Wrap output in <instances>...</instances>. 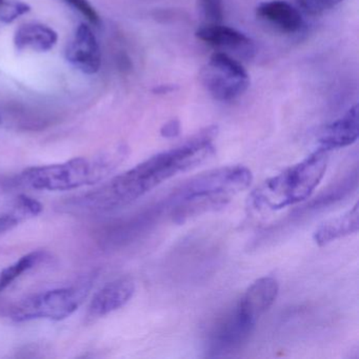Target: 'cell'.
Wrapping results in <instances>:
<instances>
[{
  "instance_id": "21",
  "label": "cell",
  "mask_w": 359,
  "mask_h": 359,
  "mask_svg": "<svg viewBox=\"0 0 359 359\" xmlns=\"http://www.w3.org/2000/svg\"><path fill=\"white\" fill-rule=\"evenodd\" d=\"M344 0H298L300 7L306 13L317 15L323 13L327 10L333 9L336 6L339 5Z\"/></svg>"
},
{
  "instance_id": "26",
  "label": "cell",
  "mask_w": 359,
  "mask_h": 359,
  "mask_svg": "<svg viewBox=\"0 0 359 359\" xmlns=\"http://www.w3.org/2000/svg\"><path fill=\"white\" fill-rule=\"evenodd\" d=\"M5 3V0H0V6L3 5Z\"/></svg>"
},
{
  "instance_id": "23",
  "label": "cell",
  "mask_w": 359,
  "mask_h": 359,
  "mask_svg": "<svg viewBox=\"0 0 359 359\" xmlns=\"http://www.w3.org/2000/svg\"><path fill=\"white\" fill-rule=\"evenodd\" d=\"M25 219L26 218L24 217V215L13 205L11 211L6 212L0 215V234L15 228Z\"/></svg>"
},
{
  "instance_id": "17",
  "label": "cell",
  "mask_w": 359,
  "mask_h": 359,
  "mask_svg": "<svg viewBox=\"0 0 359 359\" xmlns=\"http://www.w3.org/2000/svg\"><path fill=\"white\" fill-rule=\"evenodd\" d=\"M357 182H358V177H357V171H355L344 182H340L339 184H336L332 190L325 191V193L308 203L306 207H304L302 212L323 209V208L332 205L335 201H341L348 193L352 192L353 189L357 188Z\"/></svg>"
},
{
  "instance_id": "25",
  "label": "cell",
  "mask_w": 359,
  "mask_h": 359,
  "mask_svg": "<svg viewBox=\"0 0 359 359\" xmlns=\"http://www.w3.org/2000/svg\"><path fill=\"white\" fill-rule=\"evenodd\" d=\"M173 89L174 88L171 87V86H159V87L156 88L154 91L156 92V93L165 94L169 93V92H171Z\"/></svg>"
},
{
  "instance_id": "16",
  "label": "cell",
  "mask_w": 359,
  "mask_h": 359,
  "mask_svg": "<svg viewBox=\"0 0 359 359\" xmlns=\"http://www.w3.org/2000/svg\"><path fill=\"white\" fill-rule=\"evenodd\" d=\"M48 254L45 251H33L20 257L11 266L4 269L0 273V292L5 291L16 279L22 274L32 270L35 266L47 259Z\"/></svg>"
},
{
  "instance_id": "5",
  "label": "cell",
  "mask_w": 359,
  "mask_h": 359,
  "mask_svg": "<svg viewBox=\"0 0 359 359\" xmlns=\"http://www.w3.org/2000/svg\"><path fill=\"white\" fill-rule=\"evenodd\" d=\"M92 287V279L83 278L71 287L50 290L29 296L12 308L10 318L15 323L49 319L60 321L79 310Z\"/></svg>"
},
{
  "instance_id": "18",
  "label": "cell",
  "mask_w": 359,
  "mask_h": 359,
  "mask_svg": "<svg viewBox=\"0 0 359 359\" xmlns=\"http://www.w3.org/2000/svg\"><path fill=\"white\" fill-rule=\"evenodd\" d=\"M31 7L28 4L18 0L4 3L0 6V22H3L4 24H11L20 16L29 13Z\"/></svg>"
},
{
  "instance_id": "3",
  "label": "cell",
  "mask_w": 359,
  "mask_h": 359,
  "mask_svg": "<svg viewBox=\"0 0 359 359\" xmlns=\"http://www.w3.org/2000/svg\"><path fill=\"white\" fill-rule=\"evenodd\" d=\"M327 154L318 148L300 163L264 180L250 194V207L259 212L279 211L306 201L325 176Z\"/></svg>"
},
{
  "instance_id": "22",
  "label": "cell",
  "mask_w": 359,
  "mask_h": 359,
  "mask_svg": "<svg viewBox=\"0 0 359 359\" xmlns=\"http://www.w3.org/2000/svg\"><path fill=\"white\" fill-rule=\"evenodd\" d=\"M64 1L77 10L79 13L83 14L91 24L95 26L100 24V15L95 8L89 3V0H64Z\"/></svg>"
},
{
  "instance_id": "4",
  "label": "cell",
  "mask_w": 359,
  "mask_h": 359,
  "mask_svg": "<svg viewBox=\"0 0 359 359\" xmlns=\"http://www.w3.org/2000/svg\"><path fill=\"white\" fill-rule=\"evenodd\" d=\"M117 157L100 155L93 159L75 157L55 165L29 168L20 173V184L39 191H70L104 180L116 167Z\"/></svg>"
},
{
  "instance_id": "9",
  "label": "cell",
  "mask_w": 359,
  "mask_h": 359,
  "mask_svg": "<svg viewBox=\"0 0 359 359\" xmlns=\"http://www.w3.org/2000/svg\"><path fill=\"white\" fill-rule=\"evenodd\" d=\"M135 293V283L130 277H121L106 283L89 306L91 317H102L123 308Z\"/></svg>"
},
{
  "instance_id": "14",
  "label": "cell",
  "mask_w": 359,
  "mask_h": 359,
  "mask_svg": "<svg viewBox=\"0 0 359 359\" xmlns=\"http://www.w3.org/2000/svg\"><path fill=\"white\" fill-rule=\"evenodd\" d=\"M359 230V205L355 203L352 209L333 219L321 224L315 230L313 239L319 247L329 245L336 239L355 234Z\"/></svg>"
},
{
  "instance_id": "19",
  "label": "cell",
  "mask_w": 359,
  "mask_h": 359,
  "mask_svg": "<svg viewBox=\"0 0 359 359\" xmlns=\"http://www.w3.org/2000/svg\"><path fill=\"white\" fill-rule=\"evenodd\" d=\"M199 8L210 24H220L224 20V0H199Z\"/></svg>"
},
{
  "instance_id": "1",
  "label": "cell",
  "mask_w": 359,
  "mask_h": 359,
  "mask_svg": "<svg viewBox=\"0 0 359 359\" xmlns=\"http://www.w3.org/2000/svg\"><path fill=\"white\" fill-rule=\"evenodd\" d=\"M215 128L199 132L175 148L169 149L115 176L95 190L70 201L68 209L81 213H104L125 207L182 172L197 167L213 153Z\"/></svg>"
},
{
  "instance_id": "2",
  "label": "cell",
  "mask_w": 359,
  "mask_h": 359,
  "mask_svg": "<svg viewBox=\"0 0 359 359\" xmlns=\"http://www.w3.org/2000/svg\"><path fill=\"white\" fill-rule=\"evenodd\" d=\"M253 180L245 165H228L199 174L175 189L161 210L176 224L226 207L231 199L247 190Z\"/></svg>"
},
{
  "instance_id": "24",
  "label": "cell",
  "mask_w": 359,
  "mask_h": 359,
  "mask_svg": "<svg viewBox=\"0 0 359 359\" xmlns=\"http://www.w3.org/2000/svg\"><path fill=\"white\" fill-rule=\"evenodd\" d=\"M180 123L177 119H171L161 128V135L165 138H173L180 135Z\"/></svg>"
},
{
  "instance_id": "20",
  "label": "cell",
  "mask_w": 359,
  "mask_h": 359,
  "mask_svg": "<svg viewBox=\"0 0 359 359\" xmlns=\"http://www.w3.org/2000/svg\"><path fill=\"white\" fill-rule=\"evenodd\" d=\"M14 207L25 216V218L35 217L43 211V205L36 199L27 195H20L16 197Z\"/></svg>"
},
{
  "instance_id": "27",
  "label": "cell",
  "mask_w": 359,
  "mask_h": 359,
  "mask_svg": "<svg viewBox=\"0 0 359 359\" xmlns=\"http://www.w3.org/2000/svg\"><path fill=\"white\" fill-rule=\"evenodd\" d=\"M1 121H3V119H1V116H0V123H1Z\"/></svg>"
},
{
  "instance_id": "7",
  "label": "cell",
  "mask_w": 359,
  "mask_h": 359,
  "mask_svg": "<svg viewBox=\"0 0 359 359\" xmlns=\"http://www.w3.org/2000/svg\"><path fill=\"white\" fill-rule=\"evenodd\" d=\"M238 306L220 319L208 336L205 353L209 357H224L241 350L256 325Z\"/></svg>"
},
{
  "instance_id": "11",
  "label": "cell",
  "mask_w": 359,
  "mask_h": 359,
  "mask_svg": "<svg viewBox=\"0 0 359 359\" xmlns=\"http://www.w3.org/2000/svg\"><path fill=\"white\" fill-rule=\"evenodd\" d=\"M278 292L277 279L272 276L262 277L248 287L236 306L252 320L257 323L260 317L273 306Z\"/></svg>"
},
{
  "instance_id": "12",
  "label": "cell",
  "mask_w": 359,
  "mask_h": 359,
  "mask_svg": "<svg viewBox=\"0 0 359 359\" xmlns=\"http://www.w3.org/2000/svg\"><path fill=\"white\" fill-rule=\"evenodd\" d=\"M358 106L352 107L348 112L323 129L319 137V149L330 152L346 148L358 140Z\"/></svg>"
},
{
  "instance_id": "8",
  "label": "cell",
  "mask_w": 359,
  "mask_h": 359,
  "mask_svg": "<svg viewBox=\"0 0 359 359\" xmlns=\"http://www.w3.org/2000/svg\"><path fill=\"white\" fill-rule=\"evenodd\" d=\"M66 58L77 70L88 75L97 73L102 65L100 43L93 31L81 24L66 50Z\"/></svg>"
},
{
  "instance_id": "6",
  "label": "cell",
  "mask_w": 359,
  "mask_h": 359,
  "mask_svg": "<svg viewBox=\"0 0 359 359\" xmlns=\"http://www.w3.org/2000/svg\"><path fill=\"white\" fill-rule=\"evenodd\" d=\"M203 87L219 102H231L243 95L249 87L247 71L228 54L214 53L201 71Z\"/></svg>"
},
{
  "instance_id": "15",
  "label": "cell",
  "mask_w": 359,
  "mask_h": 359,
  "mask_svg": "<svg viewBox=\"0 0 359 359\" xmlns=\"http://www.w3.org/2000/svg\"><path fill=\"white\" fill-rule=\"evenodd\" d=\"M57 41V33L53 29L41 24L24 25L14 35V45L18 51H49L54 48Z\"/></svg>"
},
{
  "instance_id": "10",
  "label": "cell",
  "mask_w": 359,
  "mask_h": 359,
  "mask_svg": "<svg viewBox=\"0 0 359 359\" xmlns=\"http://www.w3.org/2000/svg\"><path fill=\"white\" fill-rule=\"evenodd\" d=\"M195 36L208 45L230 50L243 57H252L255 51L254 43L250 37L241 31L219 24L201 27L195 33Z\"/></svg>"
},
{
  "instance_id": "13",
  "label": "cell",
  "mask_w": 359,
  "mask_h": 359,
  "mask_svg": "<svg viewBox=\"0 0 359 359\" xmlns=\"http://www.w3.org/2000/svg\"><path fill=\"white\" fill-rule=\"evenodd\" d=\"M256 15L287 34L298 32L304 26V20L298 10L283 0L262 4L256 9Z\"/></svg>"
}]
</instances>
